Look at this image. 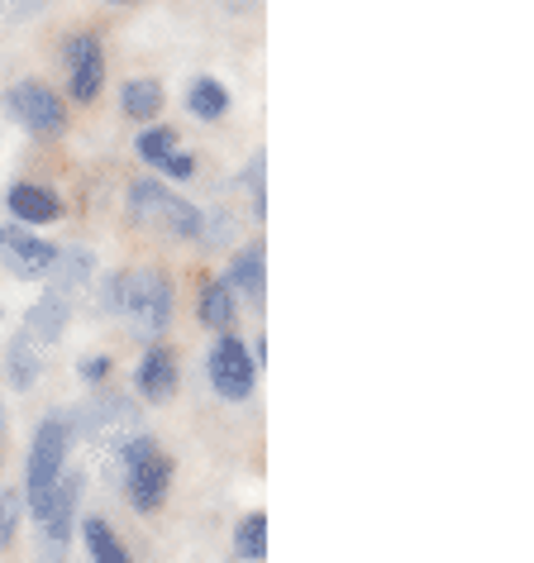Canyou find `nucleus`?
<instances>
[{
  "instance_id": "1",
  "label": "nucleus",
  "mask_w": 534,
  "mask_h": 563,
  "mask_svg": "<svg viewBox=\"0 0 534 563\" xmlns=\"http://www.w3.org/2000/svg\"><path fill=\"white\" fill-rule=\"evenodd\" d=\"M120 477H124V497H130L134 511H158L167 501V487H173V459L158 449V440L144 430L138 440H130L120 449Z\"/></svg>"
},
{
  "instance_id": "2",
  "label": "nucleus",
  "mask_w": 534,
  "mask_h": 563,
  "mask_svg": "<svg viewBox=\"0 0 534 563\" xmlns=\"http://www.w3.org/2000/svg\"><path fill=\"white\" fill-rule=\"evenodd\" d=\"M115 316H124L138 334H163L173 320V282L158 267L115 273Z\"/></svg>"
},
{
  "instance_id": "3",
  "label": "nucleus",
  "mask_w": 534,
  "mask_h": 563,
  "mask_svg": "<svg viewBox=\"0 0 534 563\" xmlns=\"http://www.w3.org/2000/svg\"><path fill=\"white\" fill-rule=\"evenodd\" d=\"M67 426L81 430L96 449H105L110 459H120V449L144 434L134 397H120V391H105V397H91L87 406H77V411L67 416Z\"/></svg>"
},
{
  "instance_id": "4",
  "label": "nucleus",
  "mask_w": 534,
  "mask_h": 563,
  "mask_svg": "<svg viewBox=\"0 0 534 563\" xmlns=\"http://www.w3.org/2000/svg\"><path fill=\"white\" fill-rule=\"evenodd\" d=\"M67 444H73V426H67V416H48L44 426H38L34 444H30V473H24V497H30V516H34V520L44 516V506H48V497H53V487H58V477H63Z\"/></svg>"
},
{
  "instance_id": "5",
  "label": "nucleus",
  "mask_w": 534,
  "mask_h": 563,
  "mask_svg": "<svg viewBox=\"0 0 534 563\" xmlns=\"http://www.w3.org/2000/svg\"><path fill=\"white\" fill-rule=\"evenodd\" d=\"M130 216L138 224H153V230L173 234V239H201V230H205L201 210L191 201H181L177 191H167L163 181H148V177L130 187Z\"/></svg>"
},
{
  "instance_id": "6",
  "label": "nucleus",
  "mask_w": 534,
  "mask_h": 563,
  "mask_svg": "<svg viewBox=\"0 0 534 563\" xmlns=\"http://www.w3.org/2000/svg\"><path fill=\"white\" fill-rule=\"evenodd\" d=\"M5 106H10V115H15L24 130L38 134V139L63 134V124H67V106L58 101V91L38 87V81H20V87H10Z\"/></svg>"
},
{
  "instance_id": "7",
  "label": "nucleus",
  "mask_w": 534,
  "mask_h": 563,
  "mask_svg": "<svg viewBox=\"0 0 534 563\" xmlns=\"http://www.w3.org/2000/svg\"><path fill=\"white\" fill-rule=\"evenodd\" d=\"M53 258H58V249H53L48 239H38L30 224H0V263H5L15 277L48 273Z\"/></svg>"
},
{
  "instance_id": "8",
  "label": "nucleus",
  "mask_w": 534,
  "mask_h": 563,
  "mask_svg": "<svg viewBox=\"0 0 534 563\" xmlns=\"http://www.w3.org/2000/svg\"><path fill=\"white\" fill-rule=\"evenodd\" d=\"M253 373H258V363H253V354L238 340H224L210 349V383H215V391L224 401H244L253 391Z\"/></svg>"
},
{
  "instance_id": "9",
  "label": "nucleus",
  "mask_w": 534,
  "mask_h": 563,
  "mask_svg": "<svg viewBox=\"0 0 534 563\" xmlns=\"http://www.w3.org/2000/svg\"><path fill=\"white\" fill-rule=\"evenodd\" d=\"M63 53H67V81H73V96H77V101H96V91H101V81H105L101 38H96V34H77Z\"/></svg>"
},
{
  "instance_id": "10",
  "label": "nucleus",
  "mask_w": 534,
  "mask_h": 563,
  "mask_svg": "<svg viewBox=\"0 0 534 563\" xmlns=\"http://www.w3.org/2000/svg\"><path fill=\"white\" fill-rule=\"evenodd\" d=\"M48 273H53L48 291H53V297H63L67 306H77V301L96 287V258H91L87 249H67V253H58Z\"/></svg>"
},
{
  "instance_id": "11",
  "label": "nucleus",
  "mask_w": 534,
  "mask_h": 563,
  "mask_svg": "<svg viewBox=\"0 0 534 563\" xmlns=\"http://www.w3.org/2000/svg\"><path fill=\"white\" fill-rule=\"evenodd\" d=\"M77 506H81V477L73 473L58 487H53V497L44 506V516H38V526H44V540L48 544H67V534H73V520H77Z\"/></svg>"
},
{
  "instance_id": "12",
  "label": "nucleus",
  "mask_w": 534,
  "mask_h": 563,
  "mask_svg": "<svg viewBox=\"0 0 534 563\" xmlns=\"http://www.w3.org/2000/svg\"><path fill=\"white\" fill-rule=\"evenodd\" d=\"M5 206L15 210L20 224H53V220L63 216L58 191L38 187V181H15V187H10V196H5Z\"/></svg>"
},
{
  "instance_id": "13",
  "label": "nucleus",
  "mask_w": 534,
  "mask_h": 563,
  "mask_svg": "<svg viewBox=\"0 0 534 563\" xmlns=\"http://www.w3.org/2000/svg\"><path fill=\"white\" fill-rule=\"evenodd\" d=\"M134 387L144 401H167L177 391V358L167 354V349H148L134 373Z\"/></svg>"
},
{
  "instance_id": "14",
  "label": "nucleus",
  "mask_w": 534,
  "mask_h": 563,
  "mask_svg": "<svg viewBox=\"0 0 534 563\" xmlns=\"http://www.w3.org/2000/svg\"><path fill=\"white\" fill-rule=\"evenodd\" d=\"M67 316H73V306H67L63 297H53V291H44V297H38V306L30 311V325H24V334L48 349V344H58V340H63Z\"/></svg>"
},
{
  "instance_id": "15",
  "label": "nucleus",
  "mask_w": 534,
  "mask_h": 563,
  "mask_svg": "<svg viewBox=\"0 0 534 563\" xmlns=\"http://www.w3.org/2000/svg\"><path fill=\"white\" fill-rule=\"evenodd\" d=\"M44 344L30 340V334H15V344H10V358H5V373H10V387L15 391H30L38 383V368H44Z\"/></svg>"
},
{
  "instance_id": "16",
  "label": "nucleus",
  "mask_w": 534,
  "mask_h": 563,
  "mask_svg": "<svg viewBox=\"0 0 534 563\" xmlns=\"http://www.w3.org/2000/svg\"><path fill=\"white\" fill-rule=\"evenodd\" d=\"M230 287L238 291H248L253 301H263V282H267V258H263V244H248V249H238L234 253V263H230Z\"/></svg>"
},
{
  "instance_id": "17",
  "label": "nucleus",
  "mask_w": 534,
  "mask_h": 563,
  "mask_svg": "<svg viewBox=\"0 0 534 563\" xmlns=\"http://www.w3.org/2000/svg\"><path fill=\"white\" fill-rule=\"evenodd\" d=\"M81 540H87V549H91V563H134L124 540L115 534V526L101 520V516H91L87 526H81Z\"/></svg>"
},
{
  "instance_id": "18",
  "label": "nucleus",
  "mask_w": 534,
  "mask_h": 563,
  "mask_svg": "<svg viewBox=\"0 0 534 563\" xmlns=\"http://www.w3.org/2000/svg\"><path fill=\"white\" fill-rule=\"evenodd\" d=\"M187 106L196 120H220L224 110H230V91H224V81H215V77H196L187 91Z\"/></svg>"
},
{
  "instance_id": "19",
  "label": "nucleus",
  "mask_w": 534,
  "mask_h": 563,
  "mask_svg": "<svg viewBox=\"0 0 534 563\" xmlns=\"http://www.w3.org/2000/svg\"><path fill=\"white\" fill-rule=\"evenodd\" d=\"M234 320V291H230V282H205L201 287V325L210 330H224Z\"/></svg>"
},
{
  "instance_id": "20",
  "label": "nucleus",
  "mask_w": 534,
  "mask_h": 563,
  "mask_svg": "<svg viewBox=\"0 0 534 563\" xmlns=\"http://www.w3.org/2000/svg\"><path fill=\"white\" fill-rule=\"evenodd\" d=\"M263 554H267V516L253 511V516L238 520V530H234V559L263 563Z\"/></svg>"
},
{
  "instance_id": "21",
  "label": "nucleus",
  "mask_w": 534,
  "mask_h": 563,
  "mask_svg": "<svg viewBox=\"0 0 534 563\" xmlns=\"http://www.w3.org/2000/svg\"><path fill=\"white\" fill-rule=\"evenodd\" d=\"M120 101H124V115L130 120H153L163 110V87L158 81H130Z\"/></svg>"
},
{
  "instance_id": "22",
  "label": "nucleus",
  "mask_w": 534,
  "mask_h": 563,
  "mask_svg": "<svg viewBox=\"0 0 534 563\" xmlns=\"http://www.w3.org/2000/svg\"><path fill=\"white\" fill-rule=\"evenodd\" d=\"M167 153H177V130H144L138 134V158L158 167Z\"/></svg>"
},
{
  "instance_id": "23",
  "label": "nucleus",
  "mask_w": 534,
  "mask_h": 563,
  "mask_svg": "<svg viewBox=\"0 0 534 563\" xmlns=\"http://www.w3.org/2000/svg\"><path fill=\"white\" fill-rule=\"evenodd\" d=\"M20 492H0V549H5L10 540H15V526H20Z\"/></svg>"
},
{
  "instance_id": "24",
  "label": "nucleus",
  "mask_w": 534,
  "mask_h": 563,
  "mask_svg": "<svg viewBox=\"0 0 534 563\" xmlns=\"http://www.w3.org/2000/svg\"><path fill=\"white\" fill-rule=\"evenodd\" d=\"M263 167H267V158L258 153V158L248 163V173H244V187H248V196H253V216H267V187H263Z\"/></svg>"
},
{
  "instance_id": "25",
  "label": "nucleus",
  "mask_w": 534,
  "mask_h": 563,
  "mask_svg": "<svg viewBox=\"0 0 534 563\" xmlns=\"http://www.w3.org/2000/svg\"><path fill=\"white\" fill-rule=\"evenodd\" d=\"M158 167H163L167 177H181V181H187V177L196 173V158H191V153H181V148H177V153H167V158H163Z\"/></svg>"
},
{
  "instance_id": "26",
  "label": "nucleus",
  "mask_w": 534,
  "mask_h": 563,
  "mask_svg": "<svg viewBox=\"0 0 534 563\" xmlns=\"http://www.w3.org/2000/svg\"><path fill=\"white\" fill-rule=\"evenodd\" d=\"M0 10H5L10 20H34L38 10H44V0H0Z\"/></svg>"
},
{
  "instance_id": "27",
  "label": "nucleus",
  "mask_w": 534,
  "mask_h": 563,
  "mask_svg": "<svg viewBox=\"0 0 534 563\" xmlns=\"http://www.w3.org/2000/svg\"><path fill=\"white\" fill-rule=\"evenodd\" d=\"M81 377H87V383H101V377H110V358L105 354H87V358H81Z\"/></svg>"
},
{
  "instance_id": "28",
  "label": "nucleus",
  "mask_w": 534,
  "mask_h": 563,
  "mask_svg": "<svg viewBox=\"0 0 534 563\" xmlns=\"http://www.w3.org/2000/svg\"><path fill=\"white\" fill-rule=\"evenodd\" d=\"M105 5H138V0H105Z\"/></svg>"
},
{
  "instance_id": "29",
  "label": "nucleus",
  "mask_w": 534,
  "mask_h": 563,
  "mask_svg": "<svg viewBox=\"0 0 534 563\" xmlns=\"http://www.w3.org/2000/svg\"><path fill=\"white\" fill-rule=\"evenodd\" d=\"M0 444H5V411H0Z\"/></svg>"
}]
</instances>
